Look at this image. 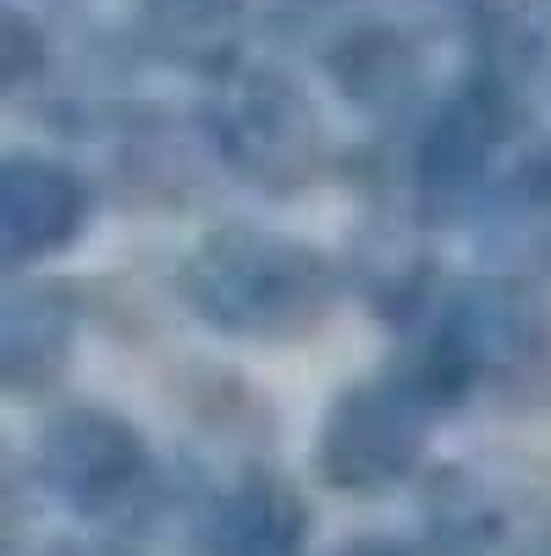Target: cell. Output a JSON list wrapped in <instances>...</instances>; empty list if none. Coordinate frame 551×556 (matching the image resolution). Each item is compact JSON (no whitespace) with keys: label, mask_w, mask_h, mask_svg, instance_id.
Returning a JSON list of instances; mask_svg holds the SVG:
<instances>
[{"label":"cell","mask_w":551,"mask_h":556,"mask_svg":"<svg viewBox=\"0 0 551 556\" xmlns=\"http://www.w3.org/2000/svg\"><path fill=\"white\" fill-rule=\"evenodd\" d=\"M183 298L204 326L243 342L309 337L337 303V270L292 237L226 226L193 249L183 270Z\"/></svg>","instance_id":"cell-1"},{"label":"cell","mask_w":551,"mask_h":556,"mask_svg":"<svg viewBox=\"0 0 551 556\" xmlns=\"http://www.w3.org/2000/svg\"><path fill=\"white\" fill-rule=\"evenodd\" d=\"M34 485L95 534L133 540L166 507L161 457L111 408H61L34 441Z\"/></svg>","instance_id":"cell-2"},{"label":"cell","mask_w":551,"mask_h":556,"mask_svg":"<svg viewBox=\"0 0 551 556\" xmlns=\"http://www.w3.org/2000/svg\"><path fill=\"white\" fill-rule=\"evenodd\" d=\"M441 414L447 403L414 364L370 375L337 391V403L326 408L321 435H314V473H321L326 491L342 496L398 491L419 473Z\"/></svg>","instance_id":"cell-3"},{"label":"cell","mask_w":551,"mask_h":556,"mask_svg":"<svg viewBox=\"0 0 551 556\" xmlns=\"http://www.w3.org/2000/svg\"><path fill=\"white\" fill-rule=\"evenodd\" d=\"M546 358V314L508 281H475L447 298L409 364L447 408L475 391H502Z\"/></svg>","instance_id":"cell-4"},{"label":"cell","mask_w":551,"mask_h":556,"mask_svg":"<svg viewBox=\"0 0 551 556\" xmlns=\"http://www.w3.org/2000/svg\"><path fill=\"white\" fill-rule=\"evenodd\" d=\"M215 143L249 182L276 193L303 188L321 172V154H326L321 122H314L298 84H287L281 72L231 77L215 105Z\"/></svg>","instance_id":"cell-5"},{"label":"cell","mask_w":551,"mask_h":556,"mask_svg":"<svg viewBox=\"0 0 551 556\" xmlns=\"http://www.w3.org/2000/svg\"><path fill=\"white\" fill-rule=\"evenodd\" d=\"M314 513L276 468H243L199 496L188 556H309Z\"/></svg>","instance_id":"cell-6"},{"label":"cell","mask_w":551,"mask_h":556,"mask_svg":"<svg viewBox=\"0 0 551 556\" xmlns=\"http://www.w3.org/2000/svg\"><path fill=\"white\" fill-rule=\"evenodd\" d=\"M540 518L491 468H447L419 507V556H529Z\"/></svg>","instance_id":"cell-7"},{"label":"cell","mask_w":551,"mask_h":556,"mask_svg":"<svg viewBox=\"0 0 551 556\" xmlns=\"http://www.w3.org/2000/svg\"><path fill=\"white\" fill-rule=\"evenodd\" d=\"M89 220V182L61 161L17 154L0 172V260L28 265L61 254Z\"/></svg>","instance_id":"cell-8"},{"label":"cell","mask_w":551,"mask_h":556,"mask_svg":"<svg viewBox=\"0 0 551 556\" xmlns=\"http://www.w3.org/2000/svg\"><path fill=\"white\" fill-rule=\"evenodd\" d=\"M72 303L50 287H28L0 303V380L7 391H50L72 358Z\"/></svg>","instance_id":"cell-9"},{"label":"cell","mask_w":551,"mask_h":556,"mask_svg":"<svg viewBox=\"0 0 551 556\" xmlns=\"http://www.w3.org/2000/svg\"><path fill=\"white\" fill-rule=\"evenodd\" d=\"M502 122H508V111H502V94H491V89H468L463 100L447 105V116L436 122V132L425 143V161H419L425 193L436 204H452L475 188V177L491 161V143L502 138Z\"/></svg>","instance_id":"cell-10"},{"label":"cell","mask_w":551,"mask_h":556,"mask_svg":"<svg viewBox=\"0 0 551 556\" xmlns=\"http://www.w3.org/2000/svg\"><path fill=\"white\" fill-rule=\"evenodd\" d=\"M243 34V0H149V39L193 72H221Z\"/></svg>","instance_id":"cell-11"},{"label":"cell","mask_w":551,"mask_h":556,"mask_svg":"<svg viewBox=\"0 0 551 556\" xmlns=\"http://www.w3.org/2000/svg\"><path fill=\"white\" fill-rule=\"evenodd\" d=\"M353 50V45H348ZM342 84L348 89H359L364 100H375V94H398V89H409L414 84V55H409V45L403 39H364L353 55H348V66H342Z\"/></svg>","instance_id":"cell-12"},{"label":"cell","mask_w":551,"mask_h":556,"mask_svg":"<svg viewBox=\"0 0 551 556\" xmlns=\"http://www.w3.org/2000/svg\"><path fill=\"white\" fill-rule=\"evenodd\" d=\"M321 556H419V551L403 545V540H391V534H353V540H342V545H331Z\"/></svg>","instance_id":"cell-13"},{"label":"cell","mask_w":551,"mask_h":556,"mask_svg":"<svg viewBox=\"0 0 551 556\" xmlns=\"http://www.w3.org/2000/svg\"><path fill=\"white\" fill-rule=\"evenodd\" d=\"M529 556H551V507L540 513V529H535V545H529Z\"/></svg>","instance_id":"cell-14"},{"label":"cell","mask_w":551,"mask_h":556,"mask_svg":"<svg viewBox=\"0 0 551 556\" xmlns=\"http://www.w3.org/2000/svg\"><path fill=\"white\" fill-rule=\"evenodd\" d=\"M458 7H475V0H458Z\"/></svg>","instance_id":"cell-15"}]
</instances>
